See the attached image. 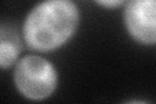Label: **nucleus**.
<instances>
[{
	"instance_id": "nucleus-1",
	"label": "nucleus",
	"mask_w": 156,
	"mask_h": 104,
	"mask_svg": "<svg viewBox=\"0 0 156 104\" xmlns=\"http://www.w3.org/2000/svg\"><path fill=\"white\" fill-rule=\"evenodd\" d=\"M81 12L73 0H43L35 4L22 23V41L35 52H53L76 35Z\"/></svg>"
},
{
	"instance_id": "nucleus-2",
	"label": "nucleus",
	"mask_w": 156,
	"mask_h": 104,
	"mask_svg": "<svg viewBox=\"0 0 156 104\" xmlns=\"http://www.w3.org/2000/svg\"><path fill=\"white\" fill-rule=\"evenodd\" d=\"M13 83L17 92L27 100L42 102L51 98L58 86V72L41 55H25L13 69Z\"/></svg>"
},
{
	"instance_id": "nucleus-3",
	"label": "nucleus",
	"mask_w": 156,
	"mask_h": 104,
	"mask_svg": "<svg viewBox=\"0 0 156 104\" xmlns=\"http://www.w3.org/2000/svg\"><path fill=\"white\" fill-rule=\"evenodd\" d=\"M122 21L128 35L136 44L156 46V0H126Z\"/></svg>"
},
{
	"instance_id": "nucleus-4",
	"label": "nucleus",
	"mask_w": 156,
	"mask_h": 104,
	"mask_svg": "<svg viewBox=\"0 0 156 104\" xmlns=\"http://www.w3.org/2000/svg\"><path fill=\"white\" fill-rule=\"evenodd\" d=\"M21 35L14 25L7 22L2 23L0 27V66L3 70L16 65L20 60L22 51Z\"/></svg>"
},
{
	"instance_id": "nucleus-5",
	"label": "nucleus",
	"mask_w": 156,
	"mask_h": 104,
	"mask_svg": "<svg viewBox=\"0 0 156 104\" xmlns=\"http://www.w3.org/2000/svg\"><path fill=\"white\" fill-rule=\"evenodd\" d=\"M92 2L96 3L101 8L115 9V8H120L121 5H125L126 0H92Z\"/></svg>"
}]
</instances>
